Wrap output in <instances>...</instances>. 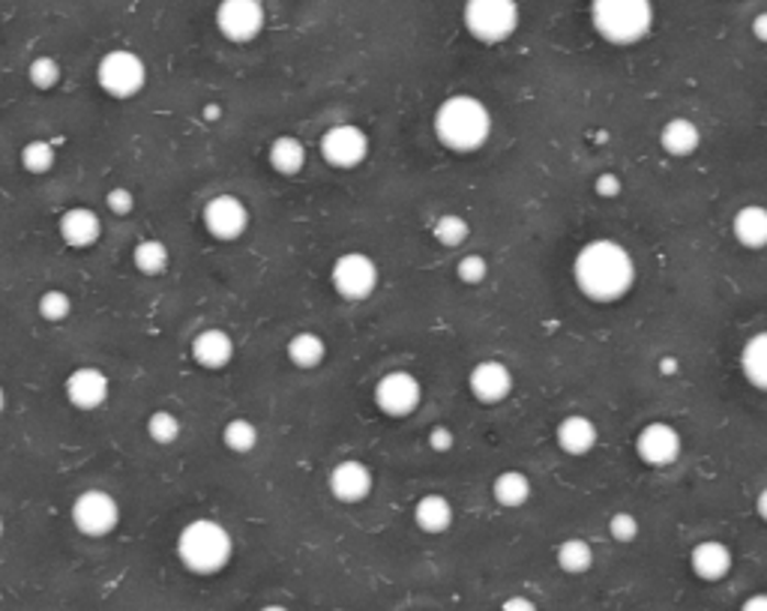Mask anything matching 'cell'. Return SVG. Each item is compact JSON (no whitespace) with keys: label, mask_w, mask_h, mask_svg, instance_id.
Here are the masks:
<instances>
[{"label":"cell","mask_w":767,"mask_h":611,"mask_svg":"<svg viewBox=\"0 0 767 611\" xmlns=\"http://www.w3.org/2000/svg\"><path fill=\"white\" fill-rule=\"evenodd\" d=\"M573 282L585 300L597 306L621 303L638 282L633 252L612 237L588 241L573 258Z\"/></svg>","instance_id":"cell-1"},{"label":"cell","mask_w":767,"mask_h":611,"mask_svg":"<svg viewBox=\"0 0 767 611\" xmlns=\"http://www.w3.org/2000/svg\"><path fill=\"white\" fill-rule=\"evenodd\" d=\"M494 121L489 105L471 93H453L432 114V132L449 153H477L492 138Z\"/></svg>","instance_id":"cell-2"},{"label":"cell","mask_w":767,"mask_h":611,"mask_svg":"<svg viewBox=\"0 0 767 611\" xmlns=\"http://www.w3.org/2000/svg\"><path fill=\"white\" fill-rule=\"evenodd\" d=\"M177 557L196 576H216L234 557V536L216 519H192L177 534Z\"/></svg>","instance_id":"cell-3"},{"label":"cell","mask_w":767,"mask_h":611,"mask_svg":"<svg viewBox=\"0 0 767 611\" xmlns=\"http://www.w3.org/2000/svg\"><path fill=\"white\" fill-rule=\"evenodd\" d=\"M654 0H591V24L600 40L626 48L654 31Z\"/></svg>","instance_id":"cell-4"},{"label":"cell","mask_w":767,"mask_h":611,"mask_svg":"<svg viewBox=\"0 0 767 611\" xmlns=\"http://www.w3.org/2000/svg\"><path fill=\"white\" fill-rule=\"evenodd\" d=\"M462 24L471 40L482 45H501L513 40L522 10L515 0H465L462 7Z\"/></svg>","instance_id":"cell-5"},{"label":"cell","mask_w":767,"mask_h":611,"mask_svg":"<svg viewBox=\"0 0 767 611\" xmlns=\"http://www.w3.org/2000/svg\"><path fill=\"white\" fill-rule=\"evenodd\" d=\"M97 85L111 99L138 97L147 85V64L130 48H114L99 57Z\"/></svg>","instance_id":"cell-6"},{"label":"cell","mask_w":767,"mask_h":611,"mask_svg":"<svg viewBox=\"0 0 767 611\" xmlns=\"http://www.w3.org/2000/svg\"><path fill=\"white\" fill-rule=\"evenodd\" d=\"M378 282H381V270H378L373 255H366V252H342L330 267L333 291L348 303L369 300L378 291Z\"/></svg>","instance_id":"cell-7"},{"label":"cell","mask_w":767,"mask_h":611,"mask_svg":"<svg viewBox=\"0 0 767 611\" xmlns=\"http://www.w3.org/2000/svg\"><path fill=\"white\" fill-rule=\"evenodd\" d=\"M69 519L78 534L90 540H102L118 531L121 524V503L105 489H85L69 507Z\"/></svg>","instance_id":"cell-8"},{"label":"cell","mask_w":767,"mask_h":611,"mask_svg":"<svg viewBox=\"0 0 767 611\" xmlns=\"http://www.w3.org/2000/svg\"><path fill=\"white\" fill-rule=\"evenodd\" d=\"M373 399L381 414L402 420V416L414 414L420 402H423V384H420L414 371L390 369L375 381Z\"/></svg>","instance_id":"cell-9"},{"label":"cell","mask_w":767,"mask_h":611,"mask_svg":"<svg viewBox=\"0 0 767 611\" xmlns=\"http://www.w3.org/2000/svg\"><path fill=\"white\" fill-rule=\"evenodd\" d=\"M319 151L321 159H324L330 168H336V171H354V168H360V165L369 159L373 142H369V135H366V130H360V126H354V123H336V126H330V130L321 135Z\"/></svg>","instance_id":"cell-10"},{"label":"cell","mask_w":767,"mask_h":611,"mask_svg":"<svg viewBox=\"0 0 767 611\" xmlns=\"http://www.w3.org/2000/svg\"><path fill=\"white\" fill-rule=\"evenodd\" d=\"M213 22H216L222 40L246 45L262 36L264 24H267V10H264V0H220L216 12H213Z\"/></svg>","instance_id":"cell-11"},{"label":"cell","mask_w":767,"mask_h":611,"mask_svg":"<svg viewBox=\"0 0 767 611\" xmlns=\"http://www.w3.org/2000/svg\"><path fill=\"white\" fill-rule=\"evenodd\" d=\"M633 449H636L642 465L663 470L671 468L680 458V453H683V437H680L678 429L671 426V423H666V420H651V423H645V426L638 429Z\"/></svg>","instance_id":"cell-12"},{"label":"cell","mask_w":767,"mask_h":611,"mask_svg":"<svg viewBox=\"0 0 767 611\" xmlns=\"http://www.w3.org/2000/svg\"><path fill=\"white\" fill-rule=\"evenodd\" d=\"M249 208L237 196H213L201 210V225L213 241L234 243L249 231Z\"/></svg>","instance_id":"cell-13"},{"label":"cell","mask_w":767,"mask_h":611,"mask_svg":"<svg viewBox=\"0 0 767 611\" xmlns=\"http://www.w3.org/2000/svg\"><path fill=\"white\" fill-rule=\"evenodd\" d=\"M64 393L66 402L73 404L76 411L90 414V411H99L102 404L109 402L111 381L109 375L99 369V366H78V369H73L66 375Z\"/></svg>","instance_id":"cell-14"},{"label":"cell","mask_w":767,"mask_h":611,"mask_svg":"<svg viewBox=\"0 0 767 611\" xmlns=\"http://www.w3.org/2000/svg\"><path fill=\"white\" fill-rule=\"evenodd\" d=\"M515 378L510 366L501 360H480L468 371V390L480 404H501L510 399Z\"/></svg>","instance_id":"cell-15"},{"label":"cell","mask_w":767,"mask_h":611,"mask_svg":"<svg viewBox=\"0 0 767 611\" xmlns=\"http://www.w3.org/2000/svg\"><path fill=\"white\" fill-rule=\"evenodd\" d=\"M330 495L340 503H363L375 489V477L369 465H363L357 458H345L327 477Z\"/></svg>","instance_id":"cell-16"},{"label":"cell","mask_w":767,"mask_h":611,"mask_svg":"<svg viewBox=\"0 0 767 611\" xmlns=\"http://www.w3.org/2000/svg\"><path fill=\"white\" fill-rule=\"evenodd\" d=\"M555 444H558L560 453H567L573 458L591 456L597 444H600V426L588 414H567L555 426Z\"/></svg>","instance_id":"cell-17"},{"label":"cell","mask_w":767,"mask_h":611,"mask_svg":"<svg viewBox=\"0 0 767 611\" xmlns=\"http://www.w3.org/2000/svg\"><path fill=\"white\" fill-rule=\"evenodd\" d=\"M189 354H192V360L201 369L220 371L234 360V338L222 327L198 330L196 336H192V345H189Z\"/></svg>","instance_id":"cell-18"},{"label":"cell","mask_w":767,"mask_h":611,"mask_svg":"<svg viewBox=\"0 0 767 611\" xmlns=\"http://www.w3.org/2000/svg\"><path fill=\"white\" fill-rule=\"evenodd\" d=\"M57 231L66 246L73 249H90L102 237V219L90 208H69L57 219Z\"/></svg>","instance_id":"cell-19"},{"label":"cell","mask_w":767,"mask_h":611,"mask_svg":"<svg viewBox=\"0 0 767 611\" xmlns=\"http://www.w3.org/2000/svg\"><path fill=\"white\" fill-rule=\"evenodd\" d=\"M690 567L702 581H723L735 567V555L723 540H702L692 546Z\"/></svg>","instance_id":"cell-20"},{"label":"cell","mask_w":767,"mask_h":611,"mask_svg":"<svg viewBox=\"0 0 767 611\" xmlns=\"http://www.w3.org/2000/svg\"><path fill=\"white\" fill-rule=\"evenodd\" d=\"M659 151L671 156V159H690L692 153L702 147V130L699 123L690 121V118H671L659 126Z\"/></svg>","instance_id":"cell-21"},{"label":"cell","mask_w":767,"mask_h":611,"mask_svg":"<svg viewBox=\"0 0 767 611\" xmlns=\"http://www.w3.org/2000/svg\"><path fill=\"white\" fill-rule=\"evenodd\" d=\"M414 522L423 534H447L449 527H453V522H456V510H453L447 495L429 491V495H423V498L414 503Z\"/></svg>","instance_id":"cell-22"},{"label":"cell","mask_w":767,"mask_h":611,"mask_svg":"<svg viewBox=\"0 0 767 611\" xmlns=\"http://www.w3.org/2000/svg\"><path fill=\"white\" fill-rule=\"evenodd\" d=\"M732 237L737 246L749 252L767 249V208L765 204H744L732 216Z\"/></svg>","instance_id":"cell-23"},{"label":"cell","mask_w":767,"mask_h":611,"mask_svg":"<svg viewBox=\"0 0 767 611\" xmlns=\"http://www.w3.org/2000/svg\"><path fill=\"white\" fill-rule=\"evenodd\" d=\"M531 495H534V486H531V477H527L525 470L507 468L492 480L494 503H498V507H504V510H519V507H525V503L531 501Z\"/></svg>","instance_id":"cell-24"},{"label":"cell","mask_w":767,"mask_h":611,"mask_svg":"<svg viewBox=\"0 0 767 611\" xmlns=\"http://www.w3.org/2000/svg\"><path fill=\"white\" fill-rule=\"evenodd\" d=\"M267 163H270L276 175L297 177L307 168V144L300 142L297 135H279V138L270 142Z\"/></svg>","instance_id":"cell-25"},{"label":"cell","mask_w":767,"mask_h":611,"mask_svg":"<svg viewBox=\"0 0 767 611\" xmlns=\"http://www.w3.org/2000/svg\"><path fill=\"white\" fill-rule=\"evenodd\" d=\"M741 371L749 387H756L758 393H767V330H758L744 342Z\"/></svg>","instance_id":"cell-26"},{"label":"cell","mask_w":767,"mask_h":611,"mask_svg":"<svg viewBox=\"0 0 767 611\" xmlns=\"http://www.w3.org/2000/svg\"><path fill=\"white\" fill-rule=\"evenodd\" d=\"M286 354L297 369H319L324 357H327V342L315 330H300V333L288 338Z\"/></svg>","instance_id":"cell-27"},{"label":"cell","mask_w":767,"mask_h":611,"mask_svg":"<svg viewBox=\"0 0 767 611\" xmlns=\"http://www.w3.org/2000/svg\"><path fill=\"white\" fill-rule=\"evenodd\" d=\"M555 560L567 576H585L593 567V546L585 536H570L555 548Z\"/></svg>","instance_id":"cell-28"},{"label":"cell","mask_w":767,"mask_h":611,"mask_svg":"<svg viewBox=\"0 0 767 611\" xmlns=\"http://www.w3.org/2000/svg\"><path fill=\"white\" fill-rule=\"evenodd\" d=\"M132 264L144 276H163L168 270V264H171V252H168V246L163 241L147 237V241H142L132 249Z\"/></svg>","instance_id":"cell-29"},{"label":"cell","mask_w":767,"mask_h":611,"mask_svg":"<svg viewBox=\"0 0 767 611\" xmlns=\"http://www.w3.org/2000/svg\"><path fill=\"white\" fill-rule=\"evenodd\" d=\"M222 444L234 456H246V453H253L258 447V426H255L253 420H246V416H234V420H229L222 426Z\"/></svg>","instance_id":"cell-30"},{"label":"cell","mask_w":767,"mask_h":611,"mask_svg":"<svg viewBox=\"0 0 767 611\" xmlns=\"http://www.w3.org/2000/svg\"><path fill=\"white\" fill-rule=\"evenodd\" d=\"M57 165L55 144L45 138H33L22 147V168L27 175H48Z\"/></svg>","instance_id":"cell-31"},{"label":"cell","mask_w":767,"mask_h":611,"mask_svg":"<svg viewBox=\"0 0 767 611\" xmlns=\"http://www.w3.org/2000/svg\"><path fill=\"white\" fill-rule=\"evenodd\" d=\"M432 237H435L441 246L456 249V246H462V243L471 237V225H468V219L459 216V213H444V216L435 219Z\"/></svg>","instance_id":"cell-32"},{"label":"cell","mask_w":767,"mask_h":611,"mask_svg":"<svg viewBox=\"0 0 767 611\" xmlns=\"http://www.w3.org/2000/svg\"><path fill=\"white\" fill-rule=\"evenodd\" d=\"M27 78L36 90H55L64 78V66L57 64V57L40 55L33 57L31 66H27Z\"/></svg>","instance_id":"cell-33"},{"label":"cell","mask_w":767,"mask_h":611,"mask_svg":"<svg viewBox=\"0 0 767 611\" xmlns=\"http://www.w3.org/2000/svg\"><path fill=\"white\" fill-rule=\"evenodd\" d=\"M180 432H184V423L171 411H154L147 416V437L159 447H171L180 437Z\"/></svg>","instance_id":"cell-34"},{"label":"cell","mask_w":767,"mask_h":611,"mask_svg":"<svg viewBox=\"0 0 767 611\" xmlns=\"http://www.w3.org/2000/svg\"><path fill=\"white\" fill-rule=\"evenodd\" d=\"M36 309H40V315H43L48 324H60V321H66V318L73 315V297L66 295V291H60V288H48V291L40 297Z\"/></svg>","instance_id":"cell-35"},{"label":"cell","mask_w":767,"mask_h":611,"mask_svg":"<svg viewBox=\"0 0 767 611\" xmlns=\"http://www.w3.org/2000/svg\"><path fill=\"white\" fill-rule=\"evenodd\" d=\"M456 279H459L462 285H468V288H477V285H482L489 279V262L482 258L480 252L462 255L459 262H456Z\"/></svg>","instance_id":"cell-36"},{"label":"cell","mask_w":767,"mask_h":611,"mask_svg":"<svg viewBox=\"0 0 767 611\" xmlns=\"http://www.w3.org/2000/svg\"><path fill=\"white\" fill-rule=\"evenodd\" d=\"M638 534H642V522H638L636 513H630V510L612 513V519H609V536H612L614 543L630 546V543H636Z\"/></svg>","instance_id":"cell-37"},{"label":"cell","mask_w":767,"mask_h":611,"mask_svg":"<svg viewBox=\"0 0 767 611\" xmlns=\"http://www.w3.org/2000/svg\"><path fill=\"white\" fill-rule=\"evenodd\" d=\"M105 208H109V213H114V216H130L132 210H135L132 189H126V186H111L109 192H105Z\"/></svg>","instance_id":"cell-38"},{"label":"cell","mask_w":767,"mask_h":611,"mask_svg":"<svg viewBox=\"0 0 767 611\" xmlns=\"http://www.w3.org/2000/svg\"><path fill=\"white\" fill-rule=\"evenodd\" d=\"M593 192L612 201V198H618L624 192V180L614 175V171H603V175H597V180H593Z\"/></svg>","instance_id":"cell-39"},{"label":"cell","mask_w":767,"mask_h":611,"mask_svg":"<svg viewBox=\"0 0 767 611\" xmlns=\"http://www.w3.org/2000/svg\"><path fill=\"white\" fill-rule=\"evenodd\" d=\"M429 447L435 449V453H449V449L456 447V435H453V429L449 426L432 429V432H429Z\"/></svg>","instance_id":"cell-40"},{"label":"cell","mask_w":767,"mask_h":611,"mask_svg":"<svg viewBox=\"0 0 767 611\" xmlns=\"http://www.w3.org/2000/svg\"><path fill=\"white\" fill-rule=\"evenodd\" d=\"M501 611H540L537 602L527 600V597H507L504 602H501Z\"/></svg>","instance_id":"cell-41"},{"label":"cell","mask_w":767,"mask_h":611,"mask_svg":"<svg viewBox=\"0 0 767 611\" xmlns=\"http://www.w3.org/2000/svg\"><path fill=\"white\" fill-rule=\"evenodd\" d=\"M749 31H753V36H756L758 43L767 45V10L758 12L756 19H753V24H749Z\"/></svg>","instance_id":"cell-42"},{"label":"cell","mask_w":767,"mask_h":611,"mask_svg":"<svg viewBox=\"0 0 767 611\" xmlns=\"http://www.w3.org/2000/svg\"><path fill=\"white\" fill-rule=\"evenodd\" d=\"M741 611H767V593H753V597H746Z\"/></svg>","instance_id":"cell-43"},{"label":"cell","mask_w":767,"mask_h":611,"mask_svg":"<svg viewBox=\"0 0 767 611\" xmlns=\"http://www.w3.org/2000/svg\"><path fill=\"white\" fill-rule=\"evenodd\" d=\"M756 515L767 524V486L756 495Z\"/></svg>","instance_id":"cell-44"},{"label":"cell","mask_w":767,"mask_h":611,"mask_svg":"<svg viewBox=\"0 0 767 611\" xmlns=\"http://www.w3.org/2000/svg\"><path fill=\"white\" fill-rule=\"evenodd\" d=\"M659 371H663V375H675V371H678V360H675V357H663V360H659Z\"/></svg>","instance_id":"cell-45"},{"label":"cell","mask_w":767,"mask_h":611,"mask_svg":"<svg viewBox=\"0 0 767 611\" xmlns=\"http://www.w3.org/2000/svg\"><path fill=\"white\" fill-rule=\"evenodd\" d=\"M220 114H222L220 105H208V109H204V121H216Z\"/></svg>","instance_id":"cell-46"},{"label":"cell","mask_w":767,"mask_h":611,"mask_svg":"<svg viewBox=\"0 0 767 611\" xmlns=\"http://www.w3.org/2000/svg\"><path fill=\"white\" fill-rule=\"evenodd\" d=\"M3 408H7V390H3V384H0V414H3Z\"/></svg>","instance_id":"cell-47"},{"label":"cell","mask_w":767,"mask_h":611,"mask_svg":"<svg viewBox=\"0 0 767 611\" xmlns=\"http://www.w3.org/2000/svg\"><path fill=\"white\" fill-rule=\"evenodd\" d=\"M258 611H291V609H286V606H264V609Z\"/></svg>","instance_id":"cell-48"},{"label":"cell","mask_w":767,"mask_h":611,"mask_svg":"<svg viewBox=\"0 0 767 611\" xmlns=\"http://www.w3.org/2000/svg\"><path fill=\"white\" fill-rule=\"evenodd\" d=\"M3 531H7V522H3V515H0V540H3Z\"/></svg>","instance_id":"cell-49"}]
</instances>
